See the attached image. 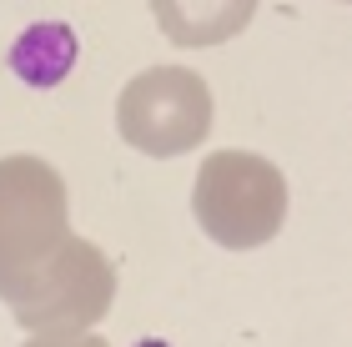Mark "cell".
<instances>
[{
	"label": "cell",
	"mask_w": 352,
	"mask_h": 347,
	"mask_svg": "<svg viewBox=\"0 0 352 347\" xmlns=\"http://www.w3.org/2000/svg\"><path fill=\"white\" fill-rule=\"evenodd\" d=\"M116 297V267L71 232L66 181L41 156H0V302L30 333H86Z\"/></svg>",
	"instance_id": "obj_1"
},
{
	"label": "cell",
	"mask_w": 352,
	"mask_h": 347,
	"mask_svg": "<svg viewBox=\"0 0 352 347\" xmlns=\"http://www.w3.org/2000/svg\"><path fill=\"white\" fill-rule=\"evenodd\" d=\"M191 212L217 247L252 251L287 222V181L257 151H212L191 186Z\"/></svg>",
	"instance_id": "obj_2"
},
{
	"label": "cell",
	"mask_w": 352,
	"mask_h": 347,
	"mask_svg": "<svg viewBox=\"0 0 352 347\" xmlns=\"http://www.w3.org/2000/svg\"><path fill=\"white\" fill-rule=\"evenodd\" d=\"M116 131L146 156H182L212 131V91L186 66H151L126 81L116 101Z\"/></svg>",
	"instance_id": "obj_3"
},
{
	"label": "cell",
	"mask_w": 352,
	"mask_h": 347,
	"mask_svg": "<svg viewBox=\"0 0 352 347\" xmlns=\"http://www.w3.org/2000/svg\"><path fill=\"white\" fill-rule=\"evenodd\" d=\"M151 15L171 45H221L242 36L247 21L257 15V0H151Z\"/></svg>",
	"instance_id": "obj_4"
},
{
	"label": "cell",
	"mask_w": 352,
	"mask_h": 347,
	"mask_svg": "<svg viewBox=\"0 0 352 347\" xmlns=\"http://www.w3.org/2000/svg\"><path fill=\"white\" fill-rule=\"evenodd\" d=\"M25 347H106V342L91 333H36Z\"/></svg>",
	"instance_id": "obj_5"
},
{
	"label": "cell",
	"mask_w": 352,
	"mask_h": 347,
	"mask_svg": "<svg viewBox=\"0 0 352 347\" xmlns=\"http://www.w3.org/2000/svg\"><path fill=\"white\" fill-rule=\"evenodd\" d=\"M347 5H352V0H347Z\"/></svg>",
	"instance_id": "obj_6"
}]
</instances>
